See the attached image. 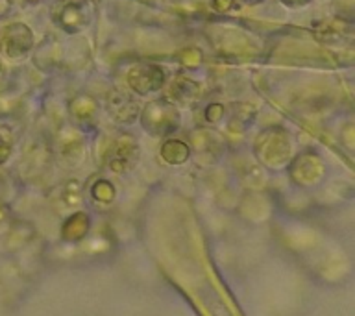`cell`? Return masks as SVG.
Returning <instances> with one entry per match:
<instances>
[{
	"label": "cell",
	"mask_w": 355,
	"mask_h": 316,
	"mask_svg": "<svg viewBox=\"0 0 355 316\" xmlns=\"http://www.w3.org/2000/svg\"><path fill=\"white\" fill-rule=\"evenodd\" d=\"M141 122L152 135H168L180 126V113L168 100H152L143 109Z\"/></svg>",
	"instance_id": "cell-1"
},
{
	"label": "cell",
	"mask_w": 355,
	"mask_h": 316,
	"mask_svg": "<svg viewBox=\"0 0 355 316\" xmlns=\"http://www.w3.org/2000/svg\"><path fill=\"white\" fill-rule=\"evenodd\" d=\"M0 46H2L6 58H10V60L26 58L33 46L32 30L22 22H13L10 26H6L0 35Z\"/></svg>",
	"instance_id": "cell-2"
},
{
	"label": "cell",
	"mask_w": 355,
	"mask_h": 316,
	"mask_svg": "<svg viewBox=\"0 0 355 316\" xmlns=\"http://www.w3.org/2000/svg\"><path fill=\"white\" fill-rule=\"evenodd\" d=\"M288 141L287 135L282 130H266L257 139V154L265 163L279 165L285 163L288 157Z\"/></svg>",
	"instance_id": "cell-3"
},
{
	"label": "cell",
	"mask_w": 355,
	"mask_h": 316,
	"mask_svg": "<svg viewBox=\"0 0 355 316\" xmlns=\"http://www.w3.org/2000/svg\"><path fill=\"white\" fill-rule=\"evenodd\" d=\"M165 83V72L152 63H141L128 72V85L137 94H148L159 91Z\"/></svg>",
	"instance_id": "cell-4"
},
{
	"label": "cell",
	"mask_w": 355,
	"mask_h": 316,
	"mask_svg": "<svg viewBox=\"0 0 355 316\" xmlns=\"http://www.w3.org/2000/svg\"><path fill=\"white\" fill-rule=\"evenodd\" d=\"M135 159H137V144L128 135L116 139L107 155L110 166L115 172H126L135 163Z\"/></svg>",
	"instance_id": "cell-5"
},
{
	"label": "cell",
	"mask_w": 355,
	"mask_h": 316,
	"mask_svg": "<svg viewBox=\"0 0 355 316\" xmlns=\"http://www.w3.org/2000/svg\"><path fill=\"white\" fill-rule=\"evenodd\" d=\"M107 109H110L115 121L126 122V124L135 121V116L139 113L137 102L132 96H128L126 93H122V91H113L107 96Z\"/></svg>",
	"instance_id": "cell-6"
},
{
	"label": "cell",
	"mask_w": 355,
	"mask_h": 316,
	"mask_svg": "<svg viewBox=\"0 0 355 316\" xmlns=\"http://www.w3.org/2000/svg\"><path fill=\"white\" fill-rule=\"evenodd\" d=\"M200 96V85L185 76H178L172 80L171 87L166 91V100L171 104H193Z\"/></svg>",
	"instance_id": "cell-7"
},
{
	"label": "cell",
	"mask_w": 355,
	"mask_h": 316,
	"mask_svg": "<svg viewBox=\"0 0 355 316\" xmlns=\"http://www.w3.org/2000/svg\"><path fill=\"white\" fill-rule=\"evenodd\" d=\"M60 22L65 32H80L89 24V10L83 2H71L61 10Z\"/></svg>",
	"instance_id": "cell-8"
},
{
	"label": "cell",
	"mask_w": 355,
	"mask_h": 316,
	"mask_svg": "<svg viewBox=\"0 0 355 316\" xmlns=\"http://www.w3.org/2000/svg\"><path fill=\"white\" fill-rule=\"evenodd\" d=\"M161 157L171 165H182L189 159V146L178 139H168L161 146Z\"/></svg>",
	"instance_id": "cell-9"
},
{
	"label": "cell",
	"mask_w": 355,
	"mask_h": 316,
	"mask_svg": "<svg viewBox=\"0 0 355 316\" xmlns=\"http://www.w3.org/2000/svg\"><path fill=\"white\" fill-rule=\"evenodd\" d=\"M71 111L80 121H87V119H93L96 113V102L87 94H80L71 102Z\"/></svg>",
	"instance_id": "cell-10"
},
{
	"label": "cell",
	"mask_w": 355,
	"mask_h": 316,
	"mask_svg": "<svg viewBox=\"0 0 355 316\" xmlns=\"http://www.w3.org/2000/svg\"><path fill=\"white\" fill-rule=\"evenodd\" d=\"M178 61H180L183 67H187V69H196V67L202 65L204 54H202V50L196 49V46H189V49H183L178 52Z\"/></svg>",
	"instance_id": "cell-11"
},
{
	"label": "cell",
	"mask_w": 355,
	"mask_h": 316,
	"mask_svg": "<svg viewBox=\"0 0 355 316\" xmlns=\"http://www.w3.org/2000/svg\"><path fill=\"white\" fill-rule=\"evenodd\" d=\"M11 155V137L10 133H6V130L0 132V165L8 161Z\"/></svg>",
	"instance_id": "cell-12"
},
{
	"label": "cell",
	"mask_w": 355,
	"mask_h": 316,
	"mask_svg": "<svg viewBox=\"0 0 355 316\" xmlns=\"http://www.w3.org/2000/svg\"><path fill=\"white\" fill-rule=\"evenodd\" d=\"M222 115H224V107H222V104H216V102L207 105V109H205V121L218 122L222 119Z\"/></svg>",
	"instance_id": "cell-13"
},
{
	"label": "cell",
	"mask_w": 355,
	"mask_h": 316,
	"mask_svg": "<svg viewBox=\"0 0 355 316\" xmlns=\"http://www.w3.org/2000/svg\"><path fill=\"white\" fill-rule=\"evenodd\" d=\"M235 4V0H213V8H215L218 13H226L230 11Z\"/></svg>",
	"instance_id": "cell-14"
},
{
	"label": "cell",
	"mask_w": 355,
	"mask_h": 316,
	"mask_svg": "<svg viewBox=\"0 0 355 316\" xmlns=\"http://www.w3.org/2000/svg\"><path fill=\"white\" fill-rule=\"evenodd\" d=\"M283 4L291 6V8H302V6L309 4L311 0H282Z\"/></svg>",
	"instance_id": "cell-15"
},
{
	"label": "cell",
	"mask_w": 355,
	"mask_h": 316,
	"mask_svg": "<svg viewBox=\"0 0 355 316\" xmlns=\"http://www.w3.org/2000/svg\"><path fill=\"white\" fill-rule=\"evenodd\" d=\"M246 2H248V4H261L263 0H246Z\"/></svg>",
	"instance_id": "cell-16"
},
{
	"label": "cell",
	"mask_w": 355,
	"mask_h": 316,
	"mask_svg": "<svg viewBox=\"0 0 355 316\" xmlns=\"http://www.w3.org/2000/svg\"><path fill=\"white\" fill-rule=\"evenodd\" d=\"M71 2H85V0H71Z\"/></svg>",
	"instance_id": "cell-17"
},
{
	"label": "cell",
	"mask_w": 355,
	"mask_h": 316,
	"mask_svg": "<svg viewBox=\"0 0 355 316\" xmlns=\"http://www.w3.org/2000/svg\"><path fill=\"white\" fill-rule=\"evenodd\" d=\"M30 2H37V0H30Z\"/></svg>",
	"instance_id": "cell-18"
}]
</instances>
